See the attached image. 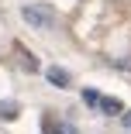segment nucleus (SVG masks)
<instances>
[{"instance_id":"6","label":"nucleus","mask_w":131,"mask_h":134,"mask_svg":"<svg viewBox=\"0 0 131 134\" xmlns=\"http://www.w3.org/2000/svg\"><path fill=\"white\" fill-rule=\"evenodd\" d=\"M121 124H124V127H128V131H131V110H128V114H124V117H121Z\"/></svg>"},{"instance_id":"2","label":"nucleus","mask_w":131,"mask_h":134,"mask_svg":"<svg viewBox=\"0 0 131 134\" xmlns=\"http://www.w3.org/2000/svg\"><path fill=\"white\" fill-rule=\"evenodd\" d=\"M45 79H48L52 86H59V90H66V86H69V72H66V69H59V65L45 69Z\"/></svg>"},{"instance_id":"4","label":"nucleus","mask_w":131,"mask_h":134,"mask_svg":"<svg viewBox=\"0 0 131 134\" xmlns=\"http://www.w3.org/2000/svg\"><path fill=\"white\" fill-rule=\"evenodd\" d=\"M0 117H17V107L7 100V103H0Z\"/></svg>"},{"instance_id":"5","label":"nucleus","mask_w":131,"mask_h":134,"mask_svg":"<svg viewBox=\"0 0 131 134\" xmlns=\"http://www.w3.org/2000/svg\"><path fill=\"white\" fill-rule=\"evenodd\" d=\"M97 100H100V93H97V90H86V93H83V103H90V107H97Z\"/></svg>"},{"instance_id":"3","label":"nucleus","mask_w":131,"mask_h":134,"mask_svg":"<svg viewBox=\"0 0 131 134\" xmlns=\"http://www.w3.org/2000/svg\"><path fill=\"white\" fill-rule=\"evenodd\" d=\"M97 107H100V110L107 114V117H114V114H124V103H121L117 96H100V103H97Z\"/></svg>"},{"instance_id":"1","label":"nucleus","mask_w":131,"mask_h":134,"mask_svg":"<svg viewBox=\"0 0 131 134\" xmlns=\"http://www.w3.org/2000/svg\"><path fill=\"white\" fill-rule=\"evenodd\" d=\"M21 17L28 21L31 28L45 31V28H52V21H55V7H52V4H24Z\"/></svg>"}]
</instances>
